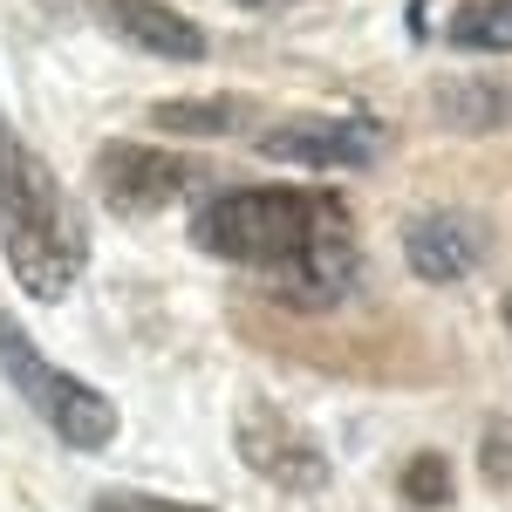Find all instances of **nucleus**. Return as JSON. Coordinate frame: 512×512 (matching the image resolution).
Here are the masks:
<instances>
[{
    "label": "nucleus",
    "mask_w": 512,
    "mask_h": 512,
    "mask_svg": "<svg viewBox=\"0 0 512 512\" xmlns=\"http://www.w3.org/2000/svg\"><path fill=\"white\" fill-rule=\"evenodd\" d=\"M403 260L417 280H465L478 267V233L458 219V212H417L403 226Z\"/></svg>",
    "instance_id": "8"
},
{
    "label": "nucleus",
    "mask_w": 512,
    "mask_h": 512,
    "mask_svg": "<svg viewBox=\"0 0 512 512\" xmlns=\"http://www.w3.org/2000/svg\"><path fill=\"white\" fill-rule=\"evenodd\" d=\"M431 110L451 130H499L512 123V76H437Z\"/></svg>",
    "instance_id": "9"
},
{
    "label": "nucleus",
    "mask_w": 512,
    "mask_h": 512,
    "mask_svg": "<svg viewBox=\"0 0 512 512\" xmlns=\"http://www.w3.org/2000/svg\"><path fill=\"white\" fill-rule=\"evenodd\" d=\"M89 512H198V506H171V499H144V492H96Z\"/></svg>",
    "instance_id": "14"
},
{
    "label": "nucleus",
    "mask_w": 512,
    "mask_h": 512,
    "mask_svg": "<svg viewBox=\"0 0 512 512\" xmlns=\"http://www.w3.org/2000/svg\"><path fill=\"white\" fill-rule=\"evenodd\" d=\"M158 130H185V137H219V130H246L253 110L246 96H205V103H158Z\"/></svg>",
    "instance_id": "11"
},
{
    "label": "nucleus",
    "mask_w": 512,
    "mask_h": 512,
    "mask_svg": "<svg viewBox=\"0 0 512 512\" xmlns=\"http://www.w3.org/2000/svg\"><path fill=\"white\" fill-rule=\"evenodd\" d=\"M192 164L171 158V151H144V144H103L96 151V192L103 205H117V212H164L171 198L192 192Z\"/></svg>",
    "instance_id": "5"
},
{
    "label": "nucleus",
    "mask_w": 512,
    "mask_h": 512,
    "mask_svg": "<svg viewBox=\"0 0 512 512\" xmlns=\"http://www.w3.org/2000/svg\"><path fill=\"white\" fill-rule=\"evenodd\" d=\"M0 253L7 274L21 280V294L62 301L89 267V226H82L76 198L62 192V178L21 144V130L0 123Z\"/></svg>",
    "instance_id": "2"
},
{
    "label": "nucleus",
    "mask_w": 512,
    "mask_h": 512,
    "mask_svg": "<svg viewBox=\"0 0 512 512\" xmlns=\"http://www.w3.org/2000/svg\"><path fill=\"white\" fill-rule=\"evenodd\" d=\"M253 7H260V0H253Z\"/></svg>",
    "instance_id": "16"
},
{
    "label": "nucleus",
    "mask_w": 512,
    "mask_h": 512,
    "mask_svg": "<svg viewBox=\"0 0 512 512\" xmlns=\"http://www.w3.org/2000/svg\"><path fill=\"white\" fill-rule=\"evenodd\" d=\"M485 478H492V485L512 478V424L506 417H485Z\"/></svg>",
    "instance_id": "13"
},
{
    "label": "nucleus",
    "mask_w": 512,
    "mask_h": 512,
    "mask_svg": "<svg viewBox=\"0 0 512 512\" xmlns=\"http://www.w3.org/2000/svg\"><path fill=\"white\" fill-rule=\"evenodd\" d=\"M506 335H512V294H506Z\"/></svg>",
    "instance_id": "15"
},
{
    "label": "nucleus",
    "mask_w": 512,
    "mask_h": 512,
    "mask_svg": "<svg viewBox=\"0 0 512 512\" xmlns=\"http://www.w3.org/2000/svg\"><path fill=\"white\" fill-rule=\"evenodd\" d=\"M383 130L362 117H287L260 137V158L274 164H376Z\"/></svg>",
    "instance_id": "6"
},
{
    "label": "nucleus",
    "mask_w": 512,
    "mask_h": 512,
    "mask_svg": "<svg viewBox=\"0 0 512 512\" xmlns=\"http://www.w3.org/2000/svg\"><path fill=\"white\" fill-rule=\"evenodd\" d=\"M96 7V21L123 41V48H144V55H164V62H205V28L185 21L178 7H164V0H89Z\"/></svg>",
    "instance_id": "7"
},
{
    "label": "nucleus",
    "mask_w": 512,
    "mask_h": 512,
    "mask_svg": "<svg viewBox=\"0 0 512 512\" xmlns=\"http://www.w3.org/2000/svg\"><path fill=\"white\" fill-rule=\"evenodd\" d=\"M403 499H410V506H451V465H444L437 451L410 458V465H403Z\"/></svg>",
    "instance_id": "12"
},
{
    "label": "nucleus",
    "mask_w": 512,
    "mask_h": 512,
    "mask_svg": "<svg viewBox=\"0 0 512 512\" xmlns=\"http://www.w3.org/2000/svg\"><path fill=\"white\" fill-rule=\"evenodd\" d=\"M444 41L465 48V55H512V0H472V7H458Z\"/></svg>",
    "instance_id": "10"
},
{
    "label": "nucleus",
    "mask_w": 512,
    "mask_h": 512,
    "mask_svg": "<svg viewBox=\"0 0 512 512\" xmlns=\"http://www.w3.org/2000/svg\"><path fill=\"white\" fill-rule=\"evenodd\" d=\"M192 239L212 260L260 274L301 315L335 308L355 287V233L335 192H294V185L219 192L212 205H198Z\"/></svg>",
    "instance_id": "1"
},
{
    "label": "nucleus",
    "mask_w": 512,
    "mask_h": 512,
    "mask_svg": "<svg viewBox=\"0 0 512 512\" xmlns=\"http://www.w3.org/2000/svg\"><path fill=\"white\" fill-rule=\"evenodd\" d=\"M0 369L21 390V403L35 410V424H48L69 451H103L117 437V403L103 390H89V383H76V376H62L7 315H0Z\"/></svg>",
    "instance_id": "3"
},
{
    "label": "nucleus",
    "mask_w": 512,
    "mask_h": 512,
    "mask_svg": "<svg viewBox=\"0 0 512 512\" xmlns=\"http://www.w3.org/2000/svg\"><path fill=\"white\" fill-rule=\"evenodd\" d=\"M233 451L253 465V472L280 485V492H321L328 485V458L308 431H294L274 403H246L233 424Z\"/></svg>",
    "instance_id": "4"
}]
</instances>
